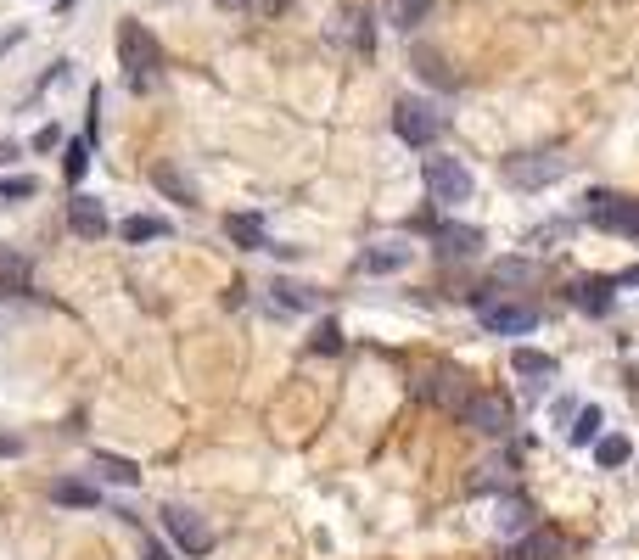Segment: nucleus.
I'll return each mask as SVG.
<instances>
[{
	"instance_id": "19",
	"label": "nucleus",
	"mask_w": 639,
	"mask_h": 560,
	"mask_svg": "<svg viewBox=\"0 0 639 560\" xmlns=\"http://www.w3.org/2000/svg\"><path fill=\"white\" fill-rule=\"evenodd\" d=\"M29 286V258L17 247H0V292H23Z\"/></svg>"
},
{
	"instance_id": "27",
	"label": "nucleus",
	"mask_w": 639,
	"mask_h": 560,
	"mask_svg": "<svg viewBox=\"0 0 639 560\" xmlns=\"http://www.w3.org/2000/svg\"><path fill=\"white\" fill-rule=\"evenodd\" d=\"M275 303L281 308H320V297H314L309 286H286V280H275Z\"/></svg>"
},
{
	"instance_id": "35",
	"label": "nucleus",
	"mask_w": 639,
	"mask_h": 560,
	"mask_svg": "<svg viewBox=\"0 0 639 560\" xmlns=\"http://www.w3.org/2000/svg\"><path fill=\"white\" fill-rule=\"evenodd\" d=\"M141 560H174V555H169V549H163V544H152V549H146Z\"/></svg>"
},
{
	"instance_id": "15",
	"label": "nucleus",
	"mask_w": 639,
	"mask_h": 560,
	"mask_svg": "<svg viewBox=\"0 0 639 560\" xmlns=\"http://www.w3.org/2000/svg\"><path fill=\"white\" fill-rule=\"evenodd\" d=\"M225 230H230V241H236V247H247V252L270 247V236H264V219H258V213H230Z\"/></svg>"
},
{
	"instance_id": "4",
	"label": "nucleus",
	"mask_w": 639,
	"mask_h": 560,
	"mask_svg": "<svg viewBox=\"0 0 639 560\" xmlns=\"http://www.w3.org/2000/svg\"><path fill=\"white\" fill-rule=\"evenodd\" d=\"M426 191L443 208H460V202H471V168L460 157H426Z\"/></svg>"
},
{
	"instance_id": "7",
	"label": "nucleus",
	"mask_w": 639,
	"mask_h": 560,
	"mask_svg": "<svg viewBox=\"0 0 639 560\" xmlns=\"http://www.w3.org/2000/svg\"><path fill=\"white\" fill-rule=\"evenodd\" d=\"M455 420H466L471 432H483V437H505V432H511V404L494 398V392H471L466 409H460Z\"/></svg>"
},
{
	"instance_id": "10",
	"label": "nucleus",
	"mask_w": 639,
	"mask_h": 560,
	"mask_svg": "<svg viewBox=\"0 0 639 560\" xmlns=\"http://www.w3.org/2000/svg\"><path fill=\"white\" fill-rule=\"evenodd\" d=\"M68 230L85 241L107 236V208H101L96 196H68Z\"/></svg>"
},
{
	"instance_id": "9",
	"label": "nucleus",
	"mask_w": 639,
	"mask_h": 560,
	"mask_svg": "<svg viewBox=\"0 0 639 560\" xmlns=\"http://www.w3.org/2000/svg\"><path fill=\"white\" fill-rule=\"evenodd\" d=\"M477 314H483V331H494V336H527L533 325H539L533 308H511V303H494V297H483Z\"/></svg>"
},
{
	"instance_id": "13",
	"label": "nucleus",
	"mask_w": 639,
	"mask_h": 560,
	"mask_svg": "<svg viewBox=\"0 0 639 560\" xmlns=\"http://www.w3.org/2000/svg\"><path fill=\"white\" fill-rule=\"evenodd\" d=\"M415 252L404 247V241H382V247L365 252V275H398V269H410Z\"/></svg>"
},
{
	"instance_id": "38",
	"label": "nucleus",
	"mask_w": 639,
	"mask_h": 560,
	"mask_svg": "<svg viewBox=\"0 0 639 560\" xmlns=\"http://www.w3.org/2000/svg\"><path fill=\"white\" fill-rule=\"evenodd\" d=\"M219 6H225V12H242V6H253V0H219Z\"/></svg>"
},
{
	"instance_id": "33",
	"label": "nucleus",
	"mask_w": 639,
	"mask_h": 560,
	"mask_svg": "<svg viewBox=\"0 0 639 560\" xmlns=\"http://www.w3.org/2000/svg\"><path fill=\"white\" fill-rule=\"evenodd\" d=\"M17 40H23V28H12V34H0V56L12 51V45H17Z\"/></svg>"
},
{
	"instance_id": "11",
	"label": "nucleus",
	"mask_w": 639,
	"mask_h": 560,
	"mask_svg": "<svg viewBox=\"0 0 639 560\" xmlns=\"http://www.w3.org/2000/svg\"><path fill=\"white\" fill-rule=\"evenodd\" d=\"M483 230L477 224H438V252H449V258H471V252H483Z\"/></svg>"
},
{
	"instance_id": "31",
	"label": "nucleus",
	"mask_w": 639,
	"mask_h": 560,
	"mask_svg": "<svg viewBox=\"0 0 639 560\" xmlns=\"http://www.w3.org/2000/svg\"><path fill=\"white\" fill-rule=\"evenodd\" d=\"M494 275H499V280H533V264H522V258H505Z\"/></svg>"
},
{
	"instance_id": "34",
	"label": "nucleus",
	"mask_w": 639,
	"mask_h": 560,
	"mask_svg": "<svg viewBox=\"0 0 639 560\" xmlns=\"http://www.w3.org/2000/svg\"><path fill=\"white\" fill-rule=\"evenodd\" d=\"M617 286H639V264H634V269H623V275H617Z\"/></svg>"
},
{
	"instance_id": "2",
	"label": "nucleus",
	"mask_w": 639,
	"mask_h": 560,
	"mask_svg": "<svg viewBox=\"0 0 639 560\" xmlns=\"http://www.w3.org/2000/svg\"><path fill=\"white\" fill-rule=\"evenodd\" d=\"M443 124H449V118H443L432 101H415V96L393 101V129L404 146H432V140L443 135Z\"/></svg>"
},
{
	"instance_id": "29",
	"label": "nucleus",
	"mask_w": 639,
	"mask_h": 560,
	"mask_svg": "<svg viewBox=\"0 0 639 560\" xmlns=\"http://www.w3.org/2000/svg\"><path fill=\"white\" fill-rule=\"evenodd\" d=\"M342 23H348V34H354L359 51H370V45H376V40H370V17H365V12H348Z\"/></svg>"
},
{
	"instance_id": "5",
	"label": "nucleus",
	"mask_w": 639,
	"mask_h": 560,
	"mask_svg": "<svg viewBox=\"0 0 639 560\" xmlns=\"http://www.w3.org/2000/svg\"><path fill=\"white\" fill-rule=\"evenodd\" d=\"M589 219L611 236H639V202L634 196H611V191H589Z\"/></svg>"
},
{
	"instance_id": "17",
	"label": "nucleus",
	"mask_w": 639,
	"mask_h": 560,
	"mask_svg": "<svg viewBox=\"0 0 639 560\" xmlns=\"http://www.w3.org/2000/svg\"><path fill=\"white\" fill-rule=\"evenodd\" d=\"M511 370L522 381H550L555 376V359H550V353H539V348H516L511 353Z\"/></svg>"
},
{
	"instance_id": "28",
	"label": "nucleus",
	"mask_w": 639,
	"mask_h": 560,
	"mask_svg": "<svg viewBox=\"0 0 639 560\" xmlns=\"http://www.w3.org/2000/svg\"><path fill=\"white\" fill-rule=\"evenodd\" d=\"M387 6H393V23L398 28H415L426 17V6H432V0H387Z\"/></svg>"
},
{
	"instance_id": "1",
	"label": "nucleus",
	"mask_w": 639,
	"mask_h": 560,
	"mask_svg": "<svg viewBox=\"0 0 639 560\" xmlns=\"http://www.w3.org/2000/svg\"><path fill=\"white\" fill-rule=\"evenodd\" d=\"M118 68L129 73V84H135V90H146V84L157 79V68H163V45L152 40V28L118 23Z\"/></svg>"
},
{
	"instance_id": "22",
	"label": "nucleus",
	"mask_w": 639,
	"mask_h": 560,
	"mask_svg": "<svg viewBox=\"0 0 639 560\" xmlns=\"http://www.w3.org/2000/svg\"><path fill=\"white\" fill-rule=\"evenodd\" d=\"M600 426H606V415H600L595 404H583V409H578V420H572V426H567L572 448H589V443H595V437H600Z\"/></svg>"
},
{
	"instance_id": "24",
	"label": "nucleus",
	"mask_w": 639,
	"mask_h": 560,
	"mask_svg": "<svg viewBox=\"0 0 639 560\" xmlns=\"http://www.w3.org/2000/svg\"><path fill=\"white\" fill-rule=\"evenodd\" d=\"M29 196H40V180H34V174H12V180H0V208H6V202H29Z\"/></svg>"
},
{
	"instance_id": "14",
	"label": "nucleus",
	"mask_w": 639,
	"mask_h": 560,
	"mask_svg": "<svg viewBox=\"0 0 639 560\" xmlns=\"http://www.w3.org/2000/svg\"><path fill=\"white\" fill-rule=\"evenodd\" d=\"M561 549L567 544H561V532L555 527H533L522 544H516V560H561Z\"/></svg>"
},
{
	"instance_id": "3",
	"label": "nucleus",
	"mask_w": 639,
	"mask_h": 560,
	"mask_svg": "<svg viewBox=\"0 0 639 560\" xmlns=\"http://www.w3.org/2000/svg\"><path fill=\"white\" fill-rule=\"evenodd\" d=\"M415 392H421V404L443 409V415H460V409H466V398H471V381L460 376L455 364H432V370L415 381Z\"/></svg>"
},
{
	"instance_id": "23",
	"label": "nucleus",
	"mask_w": 639,
	"mask_h": 560,
	"mask_svg": "<svg viewBox=\"0 0 639 560\" xmlns=\"http://www.w3.org/2000/svg\"><path fill=\"white\" fill-rule=\"evenodd\" d=\"M96 471L107 476V482H118V488H135V482H141V471H135L129 460H118V454H101Z\"/></svg>"
},
{
	"instance_id": "26",
	"label": "nucleus",
	"mask_w": 639,
	"mask_h": 560,
	"mask_svg": "<svg viewBox=\"0 0 639 560\" xmlns=\"http://www.w3.org/2000/svg\"><path fill=\"white\" fill-rule=\"evenodd\" d=\"M62 157H68V163H62V174L79 185V180H85V168H90V140H68V152H62Z\"/></svg>"
},
{
	"instance_id": "16",
	"label": "nucleus",
	"mask_w": 639,
	"mask_h": 560,
	"mask_svg": "<svg viewBox=\"0 0 639 560\" xmlns=\"http://www.w3.org/2000/svg\"><path fill=\"white\" fill-rule=\"evenodd\" d=\"M118 236H124V241H169L174 224L169 219H152V213H135V219L118 224Z\"/></svg>"
},
{
	"instance_id": "37",
	"label": "nucleus",
	"mask_w": 639,
	"mask_h": 560,
	"mask_svg": "<svg viewBox=\"0 0 639 560\" xmlns=\"http://www.w3.org/2000/svg\"><path fill=\"white\" fill-rule=\"evenodd\" d=\"M6 163H17V146H0V168Z\"/></svg>"
},
{
	"instance_id": "6",
	"label": "nucleus",
	"mask_w": 639,
	"mask_h": 560,
	"mask_svg": "<svg viewBox=\"0 0 639 560\" xmlns=\"http://www.w3.org/2000/svg\"><path fill=\"white\" fill-rule=\"evenodd\" d=\"M561 174H567V157H555V152L511 157V163H505V180H511L516 191H544V185H555Z\"/></svg>"
},
{
	"instance_id": "20",
	"label": "nucleus",
	"mask_w": 639,
	"mask_h": 560,
	"mask_svg": "<svg viewBox=\"0 0 639 560\" xmlns=\"http://www.w3.org/2000/svg\"><path fill=\"white\" fill-rule=\"evenodd\" d=\"M572 303H578L583 314H606L611 308V280H578V286H572Z\"/></svg>"
},
{
	"instance_id": "30",
	"label": "nucleus",
	"mask_w": 639,
	"mask_h": 560,
	"mask_svg": "<svg viewBox=\"0 0 639 560\" xmlns=\"http://www.w3.org/2000/svg\"><path fill=\"white\" fill-rule=\"evenodd\" d=\"M309 348H314V353H337V348H342V331H337V325H320Z\"/></svg>"
},
{
	"instance_id": "36",
	"label": "nucleus",
	"mask_w": 639,
	"mask_h": 560,
	"mask_svg": "<svg viewBox=\"0 0 639 560\" xmlns=\"http://www.w3.org/2000/svg\"><path fill=\"white\" fill-rule=\"evenodd\" d=\"M17 448H23L17 437H0V460H6V454H17Z\"/></svg>"
},
{
	"instance_id": "21",
	"label": "nucleus",
	"mask_w": 639,
	"mask_h": 560,
	"mask_svg": "<svg viewBox=\"0 0 639 560\" xmlns=\"http://www.w3.org/2000/svg\"><path fill=\"white\" fill-rule=\"evenodd\" d=\"M628 460H634V443H628L623 432H617V437H595V465H600V471H617V465H628Z\"/></svg>"
},
{
	"instance_id": "32",
	"label": "nucleus",
	"mask_w": 639,
	"mask_h": 560,
	"mask_svg": "<svg viewBox=\"0 0 639 560\" xmlns=\"http://www.w3.org/2000/svg\"><path fill=\"white\" fill-rule=\"evenodd\" d=\"M57 140H62V129H57V124H45L40 135H34V146H40V152H51V146H57Z\"/></svg>"
},
{
	"instance_id": "12",
	"label": "nucleus",
	"mask_w": 639,
	"mask_h": 560,
	"mask_svg": "<svg viewBox=\"0 0 639 560\" xmlns=\"http://www.w3.org/2000/svg\"><path fill=\"white\" fill-rule=\"evenodd\" d=\"M152 185L169 196V202H180V208H191V202H197V185L185 180L180 163H169V157H163V163H152Z\"/></svg>"
},
{
	"instance_id": "18",
	"label": "nucleus",
	"mask_w": 639,
	"mask_h": 560,
	"mask_svg": "<svg viewBox=\"0 0 639 560\" xmlns=\"http://www.w3.org/2000/svg\"><path fill=\"white\" fill-rule=\"evenodd\" d=\"M51 499H57V504H68V510H96V504H101V493L90 488V482H73V476H62L57 488H51Z\"/></svg>"
},
{
	"instance_id": "8",
	"label": "nucleus",
	"mask_w": 639,
	"mask_h": 560,
	"mask_svg": "<svg viewBox=\"0 0 639 560\" xmlns=\"http://www.w3.org/2000/svg\"><path fill=\"white\" fill-rule=\"evenodd\" d=\"M163 527L174 532V544H180L185 555H208L213 549V527L197 516V510H185V504H169V510H163Z\"/></svg>"
},
{
	"instance_id": "25",
	"label": "nucleus",
	"mask_w": 639,
	"mask_h": 560,
	"mask_svg": "<svg viewBox=\"0 0 639 560\" xmlns=\"http://www.w3.org/2000/svg\"><path fill=\"white\" fill-rule=\"evenodd\" d=\"M415 68H421L432 84H443V90H455V84H460L455 73H449V62H443V56H432V51H421V56H415Z\"/></svg>"
}]
</instances>
